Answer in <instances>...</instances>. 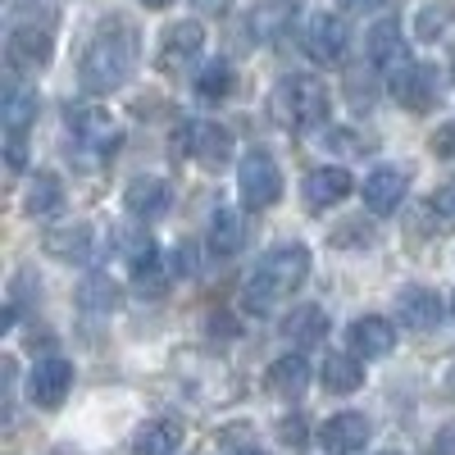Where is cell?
<instances>
[{
	"label": "cell",
	"instance_id": "obj_36",
	"mask_svg": "<svg viewBox=\"0 0 455 455\" xmlns=\"http://www.w3.org/2000/svg\"><path fill=\"white\" fill-rule=\"evenodd\" d=\"M283 442L300 446V442H306V424H300V419H283Z\"/></svg>",
	"mask_w": 455,
	"mask_h": 455
},
{
	"label": "cell",
	"instance_id": "obj_15",
	"mask_svg": "<svg viewBox=\"0 0 455 455\" xmlns=\"http://www.w3.org/2000/svg\"><path fill=\"white\" fill-rule=\"evenodd\" d=\"M369 64L378 73H401L410 64V51H405V36H401V23H378L369 32Z\"/></svg>",
	"mask_w": 455,
	"mask_h": 455
},
{
	"label": "cell",
	"instance_id": "obj_26",
	"mask_svg": "<svg viewBox=\"0 0 455 455\" xmlns=\"http://www.w3.org/2000/svg\"><path fill=\"white\" fill-rule=\"evenodd\" d=\"M242 242H246V219L237 210H214L210 214V251L219 259H228L242 251Z\"/></svg>",
	"mask_w": 455,
	"mask_h": 455
},
{
	"label": "cell",
	"instance_id": "obj_24",
	"mask_svg": "<svg viewBox=\"0 0 455 455\" xmlns=\"http://www.w3.org/2000/svg\"><path fill=\"white\" fill-rule=\"evenodd\" d=\"M319 383H323L328 392H337V396L360 392V383H364V364H360V355H355V351H351V355H328L323 369H319Z\"/></svg>",
	"mask_w": 455,
	"mask_h": 455
},
{
	"label": "cell",
	"instance_id": "obj_21",
	"mask_svg": "<svg viewBox=\"0 0 455 455\" xmlns=\"http://www.w3.org/2000/svg\"><path fill=\"white\" fill-rule=\"evenodd\" d=\"M46 255L64 259V264H83L92 259V228L87 223H60L46 233Z\"/></svg>",
	"mask_w": 455,
	"mask_h": 455
},
{
	"label": "cell",
	"instance_id": "obj_11",
	"mask_svg": "<svg viewBox=\"0 0 455 455\" xmlns=\"http://www.w3.org/2000/svg\"><path fill=\"white\" fill-rule=\"evenodd\" d=\"M396 323L410 332H433L442 323V300L428 287H401L396 291Z\"/></svg>",
	"mask_w": 455,
	"mask_h": 455
},
{
	"label": "cell",
	"instance_id": "obj_33",
	"mask_svg": "<svg viewBox=\"0 0 455 455\" xmlns=\"http://www.w3.org/2000/svg\"><path fill=\"white\" fill-rule=\"evenodd\" d=\"M428 146H433L437 160H455V124H442V128L428 137Z\"/></svg>",
	"mask_w": 455,
	"mask_h": 455
},
{
	"label": "cell",
	"instance_id": "obj_17",
	"mask_svg": "<svg viewBox=\"0 0 455 455\" xmlns=\"http://www.w3.org/2000/svg\"><path fill=\"white\" fill-rule=\"evenodd\" d=\"M51 51H55V42H51V32L46 28H14L10 32V46H5V55H10V64L14 68H42V64H51Z\"/></svg>",
	"mask_w": 455,
	"mask_h": 455
},
{
	"label": "cell",
	"instance_id": "obj_10",
	"mask_svg": "<svg viewBox=\"0 0 455 455\" xmlns=\"http://www.w3.org/2000/svg\"><path fill=\"white\" fill-rule=\"evenodd\" d=\"M201 46H205V28H201V23H192V19H187V23H169L164 36H160L156 64H160L164 73H182L187 64L201 55Z\"/></svg>",
	"mask_w": 455,
	"mask_h": 455
},
{
	"label": "cell",
	"instance_id": "obj_2",
	"mask_svg": "<svg viewBox=\"0 0 455 455\" xmlns=\"http://www.w3.org/2000/svg\"><path fill=\"white\" fill-rule=\"evenodd\" d=\"M306 274H310V251H306V246H300V242L274 246L269 255L255 264V274L246 278V291H242L246 310L269 315L278 300H287L300 283H306Z\"/></svg>",
	"mask_w": 455,
	"mask_h": 455
},
{
	"label": "cell",
	"instance_id": "obj_13",
	"mask_svg": "<svg viewBox=\"0 0 455 455\" xmlns=\"http://www.w3.org/2000/svg\"><path fill=\"white\" fill-rule=\"evenodd\" d=\"M405 192H410V173L396 169V164H383V169H373L364 178V205L373 214H392L405 201Z\"/></svg>",
	"mask_w": 455,
	"mask_h": 455
},
{
	"label": "cell",
	"instance_id": "obj_42",
	"mask_svg": "<svg viewBox=\"0 0 455 455\" xmlns=\"http://www.w3.org/2000/svg\"><path fill=\"white\" fill-rule=\"evenodd\" d=\"M242 455H264V451H242Z\"/></svg>",
	"mask_w": 455,
	"mask_h": 455
},
{
	"label": "cell",
	"instance_id": "obj_20",
	"mask_svg": "<svg viewBox=\"0 0 455 455\" xmlns=\"http://www.w3.org/2000/svg\"><path fill=\"white\" fill-rule=\"evenodd\" d=\"M109 255H114V259H124V264H132V269H137L141 259L156 255V242H150L146 223H137V214L109 228Z\"/></svg>",
	"mask_w": 455,
	"mask_h": 455
},
{
	"label": "cell",
	"instance_id": "obj_40",
	"mask_svg": "<svg viewBox=\"0 0 455 455\" xmlns=\"http://www.w3.org/2000/svg\"><path fill=\"white\" fill-rule=\"evenodd\" d=\"M141 5H146V10H169L173 0H141Z\"/></svg>",
	"mask_w": 455,
	"mask_h": 455
},
{
	"label": "cell",
	"instance_id": "obj_6",
	"mask_svg": "<svg viewBox=\"0 0 455 455\" xmlns=\"http://www.w3.org/2000/svg\"><path fill=\"white\" fill-rule=\"evenodd\" d=\"M178 141L187 146V156H192L201 169H223L228 160H233V132H228L223 124H210V119L187 124L178 132Z\"/></svg>",
	"mask_w": 455,
	"mask_h": 455
},
{
	"label": "cell",
	"instance_id": "obj_18",
	"mask_svg": "<svg viewBox=\"0 0 455 455\" xmlns=\"http://www.w3.org/2000/svg\"><path fill=\"white\" fill-rule=\"evenodd\" d=\"M347 341H351V351H355L360 360H378V355H387V351L396 347V328H392L387 319H378V315H364V319L351 323Z\"/></svg>",
	"mask_w": 455,
	"mask_h": 455
},
{
	"label": "cell",
	"instance_id": "obj_4",
	"mask_svg": "<svg viewBox=\"0 0 455 455\" xmlns=\"http://www.w3.org/2000/svg\"><path fill=\"white\" fill-rule=\"evenodd\" d=\"M237 192L246 210H269L283 196V169L274 164L269 150H251L237 169Z\"/></svg>",
	"mask_w": 455,
	"mask_h": 455
},
{
	"label": "cell",
	"instance_id": "obj_30",
	"mask_svg": "<svg viewBox=\"0 0 455 455\" xmlns=\"http://www.w3.org/2000/svg\"><path fill=\"white\" fill-rule=\"evenodd\" d=\"M78 306L83 310H114L119 306V287H114L109 278H87L83 291H78Z\"/></svg>",
	"mask_w": 455,
	"mask_h": 455
},
{
	"label": "cell",
	"instance_id": "obj_1",
	"mask_svg": "<svg viewBox=\"0 0 455 455\" xmlns=\"http://www.w3.org/2000/svg\"><path fill=\"white\" fill-rule=\"evenodd\" d=\"M137 55H141V42L132 23L124 19H109L83 51V64H78V83L96 96L105 92H119L132 73H137Z\"/></svg>",
	"mask_w": 455,
	"mask_h": 455
},
{
	"label": "cell",
	"instance_id": "obj_22",
	"mask_svg": "<svg viewBox=\"0 0 455 455\" xmlns=\"http://www.w3.org/2000/svg\"><path fill=\"white\" fill-rule=\"evenodd\" d=\"M23 205L32 219H55L64 210V182L55 173H32L28 192H23Z\"/></svg>",
	"mask_w": 455,
	"mask_h": 455
},
{
	"label": "cell",
	"instance_id": "obj_34",
	"mask_svg": "<svg viewBox=\"0 0 455 455\" xmlns=\"http://www.w3.org/2000/svg\"><path fill=\"white\" fill-rule=\"evenodd\" d=\"M433 455H455V424H446L442 433H437V442L428 446Z\"/></svg>",
	"mask_w": 455,
	"mask_h": 455
},
{
	"label": "cell",
	"instance_id": "obj_25",
	"mask_svg": "<svg viewBox=\"0 0 455 455\" xmlns=\"http://www.w3.org/2000/svg\"><path fill=\"white\" fill-rule=\"evenodd\" d=\"M283 337L296 341V347H319V341L328 337V315L319 306H296L283 319Z\"/></svg>",
	"mask_w": 455,
	"mask_h": 455
},
{
	"label": "cell",
	"instance_id": "obj_28",
	"mask_svg": "<svg viewBox=\"0 0 455 455\" xmlns=\"http://www.w3.org/2000/svg\"><path fill=\"white\" fill-rule=\"evenodd\" d=\"M32 124H36V92L10 87V92H5V128H10V132H28Z\"/></svg>",
	"mask_w": 455,
	"mask_h": 455
},
{
	"label": "cell",
	"instance_id": "obj_37",
	"mask_svg": "<svg viewBox=\"0 0 455 455\" xmlns=\"http://www.w3.org/2000/svg\"><path fill=\"white\" fill-rule=\"evenodd\" d=\"M10 169H23V132H10Z\"/></svg>",
	"mask_w": 455,
	"mask_h": 455
},
{
	"label": "cell",
	"instance_id": "obj_5",
	"mask_svg": "<svg viewBox=\"0 0 455 455\" xmlns=\"http://www.w3.org/2000/svg\"><path fill=\"white\" fill-rule=\"evenodd\" d=\"M64 128L73 132L78 146H92V150H114V141H119V124L109 119V109L87 105V100H73L64 109Z\"/></svg>",
	"mask_w": 455,
	"mask_h": 455
},
{
	"label": "cell",
	"instance_id": "obj_45",
	"mask_svg": "<svg viewBox=\"0 0 455 455\" xmlns=\"http://www.w3.org/2000/svg\"><path fill=\"white\" fill-rule=\"evenodd\" d=\"M451 68H455V55H451Z\"/></svg>",
	"mask_w": 455,
	"mask_h": 455
},
{
	"label": "cell",
	"instance_id": "obj_43",
	"mask_svg": "<svg viewBox=\"0 0 455 455\" xmlns=\"http://www.w3.org/2000/svg\"><path fill=\"white\" fill-rule=\"evenodd\" d=\"M451 315H455V296H451Z\"/></svg>",
	"mask_w": 455,
	"mask_h": 455
},
{
	"label": "cell",
	"instance_id": "obj_3",
	"mask_svg": "<svg viewBox=\"0 0 455 455\" xmlns=\"http://www.w3.org/2000/svg\"><path fill=\"white\" fill-rule=\"evenodd\" d=\"M269 119L287 132H306L315 124L328 119V92L319 78H310V73H291V78H283L269 96Z\"/></svg>",
	"mask_w": 455,
	"mask_h": 455
},
{
	"label": "cell",
	"instance_id": "obj_19",
	"mask_svg": "<svg viewBox=\"0 0 455 455\" xmlns=\"http://www.w3.org/2000/svg\"><path fill=\"white\" fill-rule=\"evenodd\" d=\"M264 387H269L278 401H300L310 387V364L300 355H278L269 364V373H264Z\"/></svg>",
	"mask_w": 455,
	"mask_h": 455
},
{
	"label": "cell",
	"instance_id": "obj_9",
	"mask_svg": "<svg viewBox=\"0 0 455 455\" xmlns=\"http://www.w3.org/2000/svg\"><path fill=\"white\" fill-rule=\"evenodd\" d=\"M300 46H306V55L315 64H337L341 55H347V46H351V32H347V23H341L337 14H315L306 23Z\"/></svg>",
	"mask_w": 455,
	"mask_h": 455
},
{
	"label": "cell",
	"instance_id": "obj_8",
	"mask_svg": "<svg viewBox=\"0 0 455 455\" xmlns=\"http://www.w3.org/2000/svg\"><path fill=\"white\" fill-rule=\"evenodd\" d=\"M73 387V364L51 355V360H36L32 373H28V401L32 405H42V410H60L64 396Z\"/></svg>",
	"mask_w": 455,
	"mask_h": 455
},
{
	"label": "cell",
	"instance_id": "obj_35",
	"mask_svg": "<svg viewBox=\"0 0 455 455\" xmlns=\"http://www.w3.org/2000/svg\"><path fill=\"white\" fill-rule=\"evenodd\" d=\"M433 205H437V214L455 219V182H446V187H442V192H437V201H433Z\"/></svg>",
	"mask_w": 455,
	"mask_h": 455
},
{
	"label": "cell",
	"instance_id": "obj_32",
	"mask_svg": "<svg viewBox=\"0 0 455 455\" xmlns=\"http://www.w3.org/2000/svg\"><path fill=\"white\" fill-rule=\"evenodd\" d=\"M323 150H337V156H355V150H360V137H355V132H347V128H328Z\"/></svg>",
	"mask_w": 455,
	"mask_h": 455
},
{
	"label": "cell",
	"instance_id": "obj_31",
	"mask_svg": "<svg viewBox=\"0 0 455 455\" xmlns=\"http://www.w3.org/2000/svg\"><path fill=\"white\" fill-rule=\"evenodd\" d=\"M446 23H451V10H446V5H442V10L428 5V10L419 14V36H424V42H437V32H442Z\"/></svg>",
	"mask_w": 455,
	"mask_h": 455
},
{
	"label": "cell",
	"instance_id": "obj_14",
	"mask_svg": "<svg viewBox=\"0 0 455 455\" xmlns=\"http://www.w3.org/2000/svg\"><path fill=\"white\" fill-rule=\"evenodd\" d=\"M319 442H323V451H332V455H355V451H364V442H369V419H364V414H355V410L332 414V419L319 428Z\"/></svg>",
	"mask_w": 455,
	"mask_h": 455
},
{
	"label": "cell",
	"instance_id": "obj_41",
	"mask_svg": "<svg viewBox=\"0 0 455 455\" xmlns=\"http://www.w3.org/2000/svg\"><path fill=\"white\" fill-rule=\"evenodd\" d=\"M446 387L455 392V364H451V373H446Z\"/></svg>",
	"mask_w": 455,
	"mask_h": 455
},
{
	"label": "cell",
	"instance_id": "obj_44",
	"mask_svg": "<svg viewBox=\"0 0 455 455\" xmlns=\"http://www.w3.org/2000/svg\"><path fill=\"white\" fill-rule=\"evenodd\" d=\"M383 455H401V451H383Z\"/></svg>",
	"mask_w": 455,
	"mask_h": 455
},
{
	"label": "cell",
	"instance_id": "obj_23",
	"mask_svg": "<svg viewBox=\"0 0 455 455\" xmlns=\"http://www.w3.org/2000/svg\"><path fill=\"white\" fill-rule=\"evenodd\" d=\"M178 446H182V424L173 419H150L132 437V455H178Z\"/></svg>",
	"mask_w": 455,
	"mask_h": 455
},
{
	"label": "cell",
	"instance_id": "obj_29",
	"mask_svg": "<svg viewBox=\"0 0 455 455\" xmlns=\"http://www.w3.org/2000/svg\"><path fill=\"white\" fill-rule=\"evenodd\" d=\"M233 64H223V60H210L201 73H196V96H205V100H223L228 92H233Z\"/></svg>",
	"mask_w": 455,
	"mask_h": 455
},
{
	"label": "cell",
	"instance_id": "obj_16",
	"mask_svg": "<svg viewBox=\"0 0 455 455\" xmlns=\"http://www.w3.org/2000/svg\"><path fill=\"white\" fill-rule=\"evenodd\" d=\"M124 205L137 219H164L169 205H173V192H169L164 178H132L128 192H124Z\"/></svg>",
	"mask_w": 455,
	"mask_h": 455
},
{
	"label": "cell",
	"instance_id": "obj_38",
	"mask_svg": "<svg viewBox=\"0 0 455 455\" xmlns=\"http://www.w3.org/2000/svg\"><path fill=\"white\" fill-rule=\"evenodd\" d=\"M383 0H341V10H355V14H364V10H378Z\"/></svg>",
	"mask_w": 455,
	"mask_h": 455
},
{
	"label": "cell",
	"instance_id": "obj_27",
	"mask_svg": "<svg viewBox=\"0 0 455 455\" xmlns=\"http://www.w3.org/2000/svg\"><path fill=\"white\" fill-rule=\"evenodd\" d=\"M291 14H296L291 0H269V5H259V10L251 14V32H255V42H274V36H283V32H287V23H291Z\"/></svg>",
	"mask_w": 455,
	"mask_h": 455
},
{
	"label": "cell",
	"instance_id": "obj_12",
	"mask_svg": "<svg viewBox=\"0 0 455 455\" xmlns=\"http://www.w3.org/2000/svg\"><path fill=\"white\" fill-rule=\"evenodd\" d=\"M351 192H355V178L347 169H315V173H306V182H300V196H306L310 210H332Z\"/></svg>",
	"mask_w": 455,
	"mask_h": 455
},
{
	"label": "cell",
	"instance_id": "obj_7",
	"mask_svg": "<svg viewBox=\"0 0 455 455\" xmlns=\"http://www.w3.org/2000/svg\"><path fill=\"white\" fill-rule=\"evenodd\" d=\"M437 92H442V78L433 64H405L401 73H392V96L410 114H428L437 105Z\"/></svg>",
	"mask_w": 455,
	"mask_h": 455
},
{
	"label": "cell",
	"instance_id": "obj_39",
	"mask_svg": "<svg viewBox=\"0 0 455 455\" xmlns=\"http://www.w3.org/2000/svg\"><path fill=\"white\" fill-rule=\"evenodd\" d=\"M233 0H196V10H205V14H223Z\"/></svg>",
	"mask_w": 455,
	"mask_h": 455
}]
</instances>
